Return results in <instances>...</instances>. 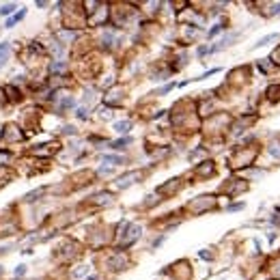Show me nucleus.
<instances>
[{
  "mask_svg": "<svg viewBox=\"0 0 280 280\" xmlns=\"http://www.w3.org/2000/svg\"><path fill=\"white\" fill-rule=\"evenodd\" d=\"M127 142H129V138H121V140H116V142H112V149H123Z\"/></svg>",
  "mask_w": 280,
  "mask_h": 280,
  "instance_id": "4",
  "label": "nucleus"
},
{
  "mask_svg": "<svg viewBox=\"0 0 280 280\" xmlns=\"http://www.w3.org/2000/svg\"><path fill=\"white\" fill-rule=\"evenodd\" d=\"M24 15H26V11H17V13H15V15H11V17H9V20H7V28H11V26H13V24H15V22H20V20H22V17H24Z\"/></svg>",
  "mask_w": 280,
  "mask_h": 280,
  "instance_id": "1",
  "label": "nucleus"
},
{
  "mask_svg": "<svg viewBox=\"0 0 280 280\" xmlns=\"http://www.w3.org/2000/svg\"><path fill=\"white\" fill-rule=\"evenodd\" d=\"M114 129H116L119 134H125V132H129V123H127V121H121V123L114 125Z\"/></svg>",
  "mask_w": 280,
  "mask_h": 280,
  "instance_id": "2",
  "label": "nucleus"
},
{
  "mask_svg": "<svg viewBox=\"0 0 280 280\" xmlns=\"http://www.w3.org/2000/svg\"><path fill=\"white\" fill-rule=\"evenodd\" d=\"M13 9H15V4L11 2V4H4L2 9H0V15H11L13 13Z\"/></svg>",
  "mask_w": 280,
  "mask_h": 280,
  "instance_id": "3",
  "label": "nucleus"
},
{
  "mask_svg": "<svg viewBox=\"0 0 280 280\" xmlns=\"http://www.w3.org/2000/svg\"><path fill=\"white\" fill-rule=\"evenodd\" d=\"M7 52H9V43L4 41V43H0V63H2V56H4Z\"/></svg>",
  "mask_w": 280,
  "mask_h": 280,
  "instance_id": "5",
  "label": "nucleus"
}]
</instances>
